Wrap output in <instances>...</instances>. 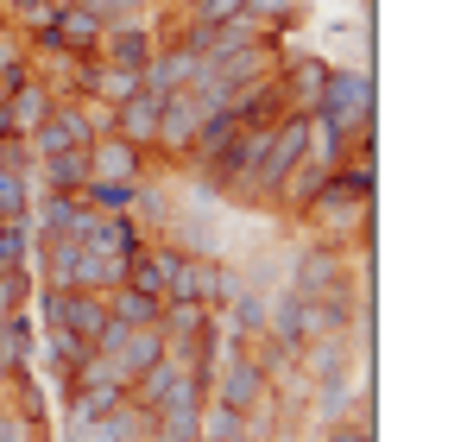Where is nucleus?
Returning a JSON list of instances; mask_svg holds the SVG:
<instances>
[{"instance_id": "obj_1", "label": "nucleus", "mask_w": 467, "mask_h": 442, "mask_svg": "<svg viewBox=\"0 0 467 442\" xmlns=\"http://www.w3.org/2000/svg\"><path fill=\"white\" fill-rule=\"evenodd\" d=\"M316 114L328 127H341L354 146L373 140V121H379V89H373V64H328L322 76V101Z\"/></svg>"}, {"instance_id": "obj_2", "label": "nucleus", "mask_w": 467, "mask_h": 442, "mask_svg": "<svg viewBox=\"0 0 467 442\" xmlns=\"http://www.w3.org/2000/svg\"><path fill=\"white\" fill-rule=\"evenodd\" d=\"M297 216L310 221V227L322 234V240H328V247H341V240H354V234H360V221L373 216V203H367V196H354V190H348V184L328 171V177H322V190H316V196L304 203V209H297Z\"/></svg>"}, {"instance_id": "obj_3", "label": "nucleus", "mask_w": 467, "mask_h": 442, "mask_svg": "<svg viewBox=\"0 0 467 442\" xmlns=\"http://www.w3.org/2000/svg\"><path fill=\"white\" fill-rule=\"evenodd\" d=\"M291 291L316 297V303H348V253L341 247H310L297 266H291Z\"/></svg>"}, {"instance_id": "obj_4", "label": "nucleus", "mask_w": 467, "mask_h": 442, "mask_svg": "<svg viewBox=\"0 0 467 442\" xmlns=\"http://www.w3.org/2000/svg\"><path fill=\"white\" fill-rule=\"evenodd\" d=\"M265 392H272V379L253 367V354H246V348L222 354V361H215V373H209V398H215V405H228V411H240V417H246Z\"/></svg>"}, {"instance_id": "obj_5", "label": "nucleus", "mask_w": 467, "mask_h": 442, "mask_svg": "<svg viewBox=\"0 0 467 442\" xmlns=\"http://www.w3.org/2000/svg\"><path fill=\"white\" fill-rule=\"evenodd\" d=\"M202 121H209V108H202V101H196L190 89L164 95V108H158V140H152V152H164V158H190L196 133H202Z\"/></svg>"}, {"instance_id": "obj_6", "label": "nucleus", "mask_w": 467, "mask_h": 442, "mask_svg": "<svg viewBox=\"0 0 467 442\" xmlns=\"http://www.w3.org/2000/svg\"><path fill=\"white\" fill-rule=\"evenodd\" d=\"M101 19L95 13H82V6H57V19L51 26H38V32H26L38 51H70V58H95L101 51Z\"/></svg>"}, {"instance_id": "obj_7", "label": "nucleus", "mask_w": 467, "mask_h": 442, "mask_svg": "<svg viewBox=\"0 0 467 442\" xmlns=\"http://www.w3.org/2000/svg\"><path fill=\"white\" fill-rule=\"evenodd\" d=\"M88 177H101V184H140L146 177V152L114 140V133H95L88 140Z\"/></svg>"}, {"instance_id": "obj_8", "label": "nucleus", "mask_w": 467, "mask_h": 442, "mask_svg": "<svg viewBox=\"0 0 467 442\" xmlns=\"http://www.w3.org/2000/svg\"><path fill=\"white\" fill-rule=\"evenodd\" d=\"M158 95H133V101H120V108H108V133L114 140H127V146H140V152H152V140H158Z\"/></svg>"}, {"instance_id": "obj_9", "label": "nucleus", "mask_w": 467, "mask_h": 442, "mask_svg": "<svg viewBox=\"0 0 467 442\" xmlns=\"http://www.w3.org/2000/svg\"><path fill=\"white\" fill-rule=\"evenodd\" d=\"M322 76H328L322 58H291V64H278L285 114H316V101H322Z\"/></svg>"}, {"instance_id": "obj_10", "label": "nucleus", "mask_w": 467, "mask_h": 442, "mask_svg": "<svg viewBox=\"0 0 467 442\" xmlns=\"http://www.w3.org/2000/svg\"><path fill=\"white\" fill-rule=\"evenodd\" d=\"M234 121H240V127H278V121H285V89H278V76L246 82V89L234 95Z\"/></svg>"}, {"instance_id": "obj_11", "label": "nucleus", "mask_w": 467, "mask_h": 442, "mask_svg": "<svg viewBox=\"0 0 467 442\" xmlns=\"http://www.w3.org/2000/svg\"><path fill=\"white\" fill-rule=\"evenodd\" d=\"M152 51H158L152 26H108L95 58H108V64H127V70H146V58H152Z\"/></svg>"}, {"instance_id": "obj_12", "label": "nucleus", "mask_w": 467, "mask_h": 442, "mask_svg": "<svg viewBox=\"0 0 467 442\" xmlns=\"http://www.w3.org/2000/svg\"><path fill=\"white\" fill-rule=\"evenodd\" d=\"M51 108H57V95H51L38 76H32L26 89H13V95H6V121H13V133H19V140H26V133H38V127L51 121Z\"/></svg>"}, {"instance_id": "obj_13", "label": "nucleus", "mask_w": 467, "mask_h": 442, "mask_svg": "<svg viewBox=\"0 0 467 442\" xmlns=\"http://www.w3.org/2000/svg\"><path fill=\"white\" fill-rule=\"evenodd\" d=\"M88 184V146H70V152H51L38 158V190H64V196H82Z\"/></svg>"}, {"instance_id": "obj_14", "label": "nucleus", "mask_w": 467, "mask_h": 442, "mask_svg": "<svg viewBox=\"0 0 467 442\" xmlns=\"http://www.w3.org/2000/svg\"><path fill=\"white\" fill-rule=\"evenodd\" d=\"M133 95H140V70L95 58V76H88V101H95V108H120V101H133Z\"/></svg>"}, {"instance_id": "obj_15", "label": "nucleus", "mask_w": 467, "mask_h": 442, "mask_svg": "<svg viewBox=\"0 0 467 442\" xmlns=\"http://www.w3.org/2000/svg\"><path fill=\"white\" fill-rule=\"evenodd\" d=\"M114 361H120L127 385H133L146 367H158V361H164V335H158V329H127V342H120V354H114Z\"/></svg>"}, {"instance_id": "obj_16", "label": "nucleus", "mask_w": 467, "mask_h": 442, "mask_svg": "<svg viewBox=\"0 0 467 442\" xmlns=\"http://www.w3.org/2000/svg\"><path fill=\"white\" fill-rule=\"evenodd\" d=\"M101 297H108V316H114V322H127V329H152L158 310H164V297H146V291H133V285L101 291Z\"/></svg>"}, {"instance_id": "obj_17", "label": "nucleus", "mask_w": 467, "mask_h": 442, "mask_svg": "<svg viewBox=\"0 0 467 442\" xmlns=\"http://www.w3.org/2000/svg\"><path fill=\"white\" fill-rule=\"evenodd\" d=\"M234 133H240L234 108H228V114H209V121H202V133H196V146H190V164H202V171H209V164L234 146Z\"/></svg>"}, {"instance_id": "obj_18", "label": "nucleus", "mask_w": 467, "mask_h": 442, "mask_svg": "<svg viewBox=\"0 0 467 442\" xmlns=\"http://www.w3.org/2000/svg\"><path fill=\"white\" fill-rule=\"evenodd\" d=\"M45 354H51V373L70 385V379H77V367L95 354V348H88L82 335H70V329H45Z\"/></svg>"}, {"instance_id": "obj_19", "label": "nucleus", "mask_w": 467, "mask_h": 442, "mask_svg": "<svg viewBox=\"0 0 467 442\" xmlns=\"http://www.w3.org/2000/svg\"><path fill=\"white\" fill-rule=\"evenodd\" d=\"M0 221H32V164L0 171Z\"/></svg>"}, {"instance_id": "obj_20", "label": "nucleus", "mask_w": 467, "mask_h": 442, "mask_svg": "<svg viewBox=\"0 0 467 442\" xmlns=\"http://www.w3.org/2000/svg\"><path fill=\"white\" fill-rule=\"evenodd\" d=\"M240 13H246L259 32H272V38H278L285 26H297V19H304V0H240Z\"/></svg>"}, {"instance_id": "obj_21", "label": "nucleus", "mask_w": 467, "mask_h": 442, "mask_svg": "<svg viewBox=\"0 0 467 442\" xmlns=\"http://www.w3.org/2000/svg\"><path fill=\"white\" fill-rule=\"evenodd\" d=\"M322 442H379V424H373V398H360L354 417H328Z\"/></svg>"}, {"instance_id": "obj_22", "label": "nucleus", "mask_w": 467, "mask_h": 442, "mask_svg": "<svg viewBox=\"0 0 467 442\" xmlns=\"http://www.w3.org/2000/svg\"><path fill=\"white\" fill-rule=\"evenodd\" d=\"M82 203L101 209V216H127V209H133V184H101V177H88V184H82Z\"/></svg>"}, {"instance_id": "obj_23", "label": "nucleus", "mask_w": 467, "mask_h": 442, "mask_svg": "<svg viewBox=\"0 0 467 442\" xmlns=\"http://www.w3.org/2000/svg\"><path fill=\"white\" fill-rule=\"evenodd\" d=\"M32 285H38V272H32V266L0 272V322H6L13 310H26V303H32Z\"/></svg>"}, {"instance_id": "obj_24", "label": "nucleus", "mask_w": 467, "mask_h": 442, "mask_svg": "<svg viewBox=\"0 0 467 442\" xmlns=\"http://www.w3.org/2000/svg\"><path fill=\"white\" fill-rule=\"evenodd\" d=\"M32 266V227L26 221H0V272Z\"/></svg>"}, {"instance_id": "obj_25", "label": "nucleus", "mask_w": 467, "mask_h": 442, "mask_svg": "<svg viewBox=\"0 0 467 442\" xmlns=\"http://www.w3.org/2000/svg\"><path fill=\"white\" fill-rule=\"evenodd\" d=\"M0 442H26V417H0Z\"/></svg>"}, {"instance_id": "obj_26", "label": "nucleus", "mask_w": 467, "mask_h": 442, "mask_svg": "<svg viewBox=\"0 0 467 442\" xmlns=\"http://www.w3.org/2000/svg\"><path fill=\"white\" fill-rule=\"evenodd\" d=\"M13 45H19V38H13V26L0 19V51H13Z\"/></svg>"}, {"instance_id": "obj_27", "label": "nucleus", "mask_w": 467, "mask_h": 442, "mask_svg": "<svg viewBox=\"0 0 467 442\" xmlns=\"http://www.w3.org/2000/svg\"><path fill=\"white\" fill-rule=\"evenodd\" d=\"M0 140H13V121H6V101H0Z\"/></svg>"}]
</instances>
